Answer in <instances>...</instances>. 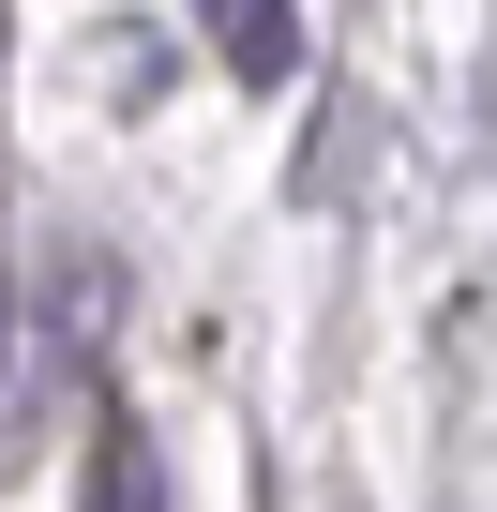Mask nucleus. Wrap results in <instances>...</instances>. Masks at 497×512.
<instances>
[{
  "label": "nucleus",
  "mask_w": 497,
  "mask_h": 512,
  "mask_svg": "<svg viewBox=\"0 0 497 512\" xmlns=\"http://www.w3.org/2000/svg\"><path fill=\"white\" fill-rule=\"evenodd\" d=\"M61 302H106V256H61V272H46V302H16V317H0V467H31V452H46V422H61V377H76Z\"/></svg>",
  "instance_id": "1"
},
{
  "label": "nucleus",
  "mask_w": 497,
  "mask_h": 512,
  "mask_svg": "<svg viewBox=\"0 0 497 512\" xmlns=\"http://www.w3.org/2000/svg\"><path fill=\"white\" fill-rule=\"evenodd\" d=\"M76 512H166V467H151V437L106 407L91 422V467H76Z\"/></svg>",
  "instance_id": "3"
},
{
  "label": "nucleus",
  "mask_w": 497,
  "mask_h": 512,
  "mask_svg": "<svg viewBox=\"0 0 497 512\" xmlns=\"http://www.w3.org/2000/svg\"><path fill=\"white\" fill-rule=\"evenodd\" d=\"M196 16H211V46H226L241 91H287L302 76V16H287V0H196Z\"/></svg>",
  "instance_id": "2"
}]
</instances>
